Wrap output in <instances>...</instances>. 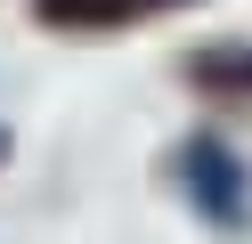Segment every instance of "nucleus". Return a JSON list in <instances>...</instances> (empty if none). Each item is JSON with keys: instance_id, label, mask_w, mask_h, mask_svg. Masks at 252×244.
<instances>
[{"instance_id": "nucleus-2", "label": "nucleus", "mask_w": 252, "mask_h": 244, "mask_svg": "<svg viewBox=\"0 0 252 244\" xmlns=\"http://www.w3.org/2000/svg\"><path fill=\"white\" fill-rule=\"evenodd\" d=\"M41 33H73V41H98V33H130L155 25V16H179L195 0H25Z\"/></svg>"}, {"instance_id": "nucleus-3", "label": "nucleus", "mask_w": 252, "mask_h": 244, "mask_svg": "<svg viewBox=\"0 0 252 244\" xmlns=\"http://www.w3.org/2000/svg\"><path fill=\"white\" fill-rule=\"evenodd\" d=\"M187 90L220 106H252V41H203L187 57Z\"/></svg>"}, {"instance_id": "nucleus-1", "label": "nucleus", "mask_w": 252, "mask_h": 244, "mask_svg": "<svg viewBox=\"0 0 252 244\" xmlns=\"http://www.w3.org/2000/svg\"><path fill=\"white\" fill-rule=\"evenodd\" d=\"M171 179H179L187 211H195L203 228H220V236H236V228H244L252 179H244V155H236L220 130H187V139L171 146Z\"/></svg>"}, {"instance_id": "nucleus-4", "label": "nucleus", "mask_w": 252, "mask_h": 244, "mask_svg": "<svg viewBox=\"0 0 252 244\" xmlns=\"http://www.w3.org/2000/svg\"><path fill=\"white\" fill-rule=\"evenodd\" d=\"M8 146H17V139H8V130H0V163H8Z\"/></svg>"}]
</instances>
